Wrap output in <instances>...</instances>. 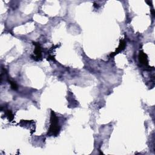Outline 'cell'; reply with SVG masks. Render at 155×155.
Segmentation results:
<instances>
[{"mask_svg":"<svg viewBox=\"0 0 155 155\" xmlns=\"http://www.w3.org/2000/svg\"><path fill=\"white\" fill-rule=\"evenodd\" d=\"M126 41H125L124 40H123V39L121 40V41H120L119 44V46L116 49V51L114 52H113V53H112L110 55V56L111 57L115 56L116 55L118 54L119 52H121V51H124V50L125 49V48H126Z\"/></svg>","mask_w":155,"mask_h":155,"instance_id":"cell-3","label":"cell"},{"mask_svg":"<svg viewBox=\"0 0 155 155\" xmlns=\"http://www.w3.org/2000/svg\"><path fill=\"white\" fill-rule=\"evenodd\" d=\"M139 59L140 63L145 65V66H148V60L147 55L142 51H141L139 53Z\"/></svg>","mask_w":155,"mask_h":155,"instance_id":"cell-4","label":"cell"},{"mask_svg":"<svg viewBox=\"0 0 155 155\" xmlns=\"http://www.w3.org/2000/svg\"><path fill=\"white\" fill-rule=\"evenodd\" d=\"M33 45L35 46L34 51V55H32V58L36 61H39L42 60V49L39 43H33Z\"/></svg>","mask_w":155,"mask_h":155,"instance_id":"cell-2","label":"cell"},{"mask_svg":"<svg viewBox=\"0 0 155 155\" xmlns=\"http://www.w3.org/2000/svg\"><path fill=\"white\" fill-rule=\"evenodd\" d=\"M6 116L8 118L9 121H12V120L14 119V116L13 114L12 113V112L11 110H7L6 112Z\"/></svg>","mask_w":155,"mask_h":155,"instance_id":"cell-5","label":"cell"},{"mask_svg":"<svg viewBox=\"0 0 155 155\" xmlns=\"http://www.w3.org/2000/svg\"><path fill=\"white\" fill-rule=\"evenodd\" d=\"M9 84H11V86L12 89L15 90L18 89V86L15 82L11 81V80H9Z\"/></svg>","mask_w":155,"mask_h":155,"instance_id":"cell-6","label":"cell"},{"mask_svg":"<svg viewBox=\"0 0 155 155\" xmlns=\"http://www.w3.org/2000/svg\"><path fill=\"white\" fill-rule=\"evenodd\" d=\"M93 6H94V7L98 8V4H96V3H94V5H93Z\"/></svg>","mask_w":155,"mask_h":155,"instance_id":"cell-7","label":"cell"},{"mask_svg":"<svg viewBox=\"0 0 155 155\" xmlns=\"http://www.w3.org/2000/svg\"><path fill=\"white\" fill-rule=\"evenodd\" d=\"M60 131V127L58 124V119L55 113L53 111L51 112V126L48 132V135L57 136Z\"/></svg>","mask_w":155,"mask_h":155,"instance_id":"cell-1","label":"cell"}]
</instances>
